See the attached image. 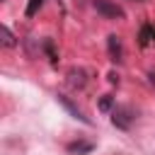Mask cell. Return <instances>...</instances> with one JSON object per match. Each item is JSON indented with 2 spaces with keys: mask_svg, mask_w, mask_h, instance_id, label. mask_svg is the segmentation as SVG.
Instances as JSON below:
<instances>
[{
  "mask_svg": "<svg viewBox=\"0 0 155 155\" xmlns=\"http://www.w3.org/2000/svg\"><path fill=\"white\" fill-rule=\"evenodd\" d=\"M111 124L116 126V128H131V124H133V109L131 107H116L114 111H111Z\"/></svg>",
  "mask_w": 155,
  "mask_h": 155,
  "instance_id": "6da1fadb",
  "label": "cell"
},
{
  "mask_svg": "<svg viewBox=\"0 0 155 155\" xmlns=\"http://www.w3.org/2000/svg\"><path fill=\"white\" fill-rule=\"evenodd\" d=\"M94 10L107 19H121L124 17V10L119 5H114L111 0H94Z\"/></svg>",
  "mask_w": 155,
  "mask_h": 155,
  "instance_id": "7a4b0ae2",
  "label": "cell"
},
{
  "mask_svg": "<svg viewBox=\"0 0 155 155\" xmlns=\"http://www.w3.org/2000/svg\"><path fill=\"white\" fill-rule=\"evenodd\" d=\"M107 48H109L111 61H114V63H121V58H124V48H121V39H119L116 34H109V36H107Z\"/></svg>",
  "mask_w": 155,
  "mask_h": 155,
  "instance_id": "3957f363",
  "label": "cell"
},
{
  "mask_svg": "<svg viewBox=\"0 0 155 155\" xmlns=\"http://www.w3.org/2000/svg\"><path fill=\"white\" fill-rule=\"evenodd\" d=\"M58 104H61L63 109H68V111H70V114H73L78 121H82V124H90V119L82 114V109H80L78 104H73V102H70V97H65V94H58Z\"/></svg>",
  "mask_w": 155,
  "mask_h": 155,
  "instance_id": "277c9868",
  "label": "cell"
},
{
  "mask_svg": "<svg viewBox=\"0 0 155 155\" xmlns=\"http://www.w3.org/2000/svg\"><path fill=\"white\" fill-rule=\"evenodd\" d=\"M68 82H70V87L82 90V87L87 85V73H85L82 68H70V70H68Z\"/></svg>",
  "mask_w": 155,
  "mask_h": 155,
  "instance_id": "5b68a950",
  "label": "cell"
},
{
  "mask_svg": "<svg viewBox=\"0 0 155 155\" xmlns=\"http://www.w3.org/2000/svg\"><path fill=\"white\" fill-rule=\"evenodd\" d=\"M92 143H87V140H78V143H70L68 145V153L70 155H87V153H92Z\"/></svg>",
  "mask_w": 155,
  "mask_h": 155,
  "instance_id": "8992f818",
  "label": "cell"
},
{
  "mask_svg": "<svg viewBox=\"0 0 155 155\" xmlns=\"http://www.w3.org/2000/svg\"><path fill=\"white\" fill-rule=\"evenodd\" d=\"M140 44L148 46V44H155V27L153 24H145L140 29Z\"/></svg>",
  "mask_w": 155,
  "mask_h": 155,
  "instance_id": "52a82bcc",
  "label": "cell"
},
{
  "mask_svg": "<svg viewBox=\"0 0 155 155\" xmlns=\"http://www.w3.org/2000/svg\"><path fill=\"white\" fill-rule=\"evenodd\" d=\"M2 44H5L7 48H12V46L17 44V41H15V34L10 31V27H7V24H2Z\"/></svg>",
  "mask_w": 155,
  "mask_h": 155,
  "instance_id": "ba28073f",
  "label": "cell"
},
{
  "mask_svg": "<svg viewBox=\"0 0 155 155\" xmlns=\"http://www.w3.org/2000/svg\"><path fill=\"white\" fill-rule=\"evenodd\" d=\"M41 5H44V0H29V5H27V17H34Z\"/></svg>",
  "mask_w": 155,
  "mask_h": 155,
  "instance_id": "9c48e42d",
  "label": "cell"
},
{
  "mask_svg": "<svg viewBox=\"0 0 155 155\" xmlns=\"http://www.w3.org/2000/svg\"><path fill=\"white\" fill-rule=\"evenodd\" d=\"M99 109H102V111H109V109H111V94H104V97L99 99Z\"/></svg>",
  "mask_w": 155,
  "mask_h": 155,
  "instance_id": "30bf717a",
  "label": "cell"
},
{
  "mask_svg": "<svg viewBox=\"0 0 155 155\" xmlns=\"http://www.w3.org/2000/svg\"><path fill=\"white\" fill-rule=\"evenodd\" d=\"M109 82H119V75L116 73H109Z\"/></svg>",
  "mask_w": 155,
  "mask_h": 155,
  "instance_id": "8fae6325",
  "label": "cell"
}]
</instances>
